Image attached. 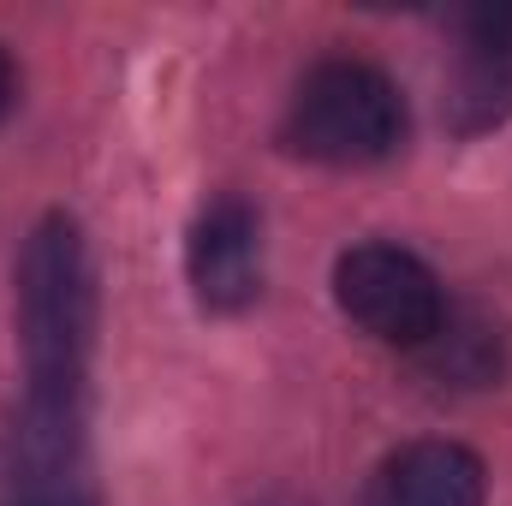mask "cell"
Returning a JSON list of instances; mask_svg holds the SVG:
<instances>
[{"mask_svg": "<svg viewBox=\"0 0 512 506\" xmlns=\"http://www.w3.org/2000/svg\"><path fill=\"white\" fill-rule=\"evenodd\" d=\"M0 506H96V495L78 477H42V483H12Z\"/></svg>", "mask_w": 512, "mask_h": 506, "instance_id": "7", "label": "cell"}, {"mask_svg": "<svg viewBox=\"0 0 512 506\" xmlns=\"http://www.w3.org/2000/svg\"><path fill=\"white\" fill-rule=\"evenodd\" d=\"M12 102H18V72H12V60H6V48H0V120L12 114Z\"/></svg>", "mask_w": 512, "mask_h": 506, "instance_id": "8", "label": "cell"}, {"mask_svg": "<svg viewBox=\"0 0 512 506\" xmlns=\"http://www.w3.org/2000/svg\"><path fill=\"white\" fill-rule=\"evenodd\" d=\"M483 459L459 441H411L387 453L364 506H483Z\"/></svg>", "mask_w": 512, "mask_h": 506, "instance_id": "6", "label": "cell"}, {"mask_svg": "<svg viewBox=\"0 0 512 506\" xmlns=\"http://www.w3.org/2000/svg\"><path fill=\"white\" fill-rule=\"evenodd\" d=\"M459 66H453V126L489 131L512 114V6H465L453 12Z\"/></svg>", "mask_w": 512, "mask_h": 506, "instance_id": "5", "label": "cell"}, {"mask_svg": "<svg viewBox=\"0 0 512 506\" xmlns=\"http://www.w3.org/2000/svg\"><path fill=\"white\" fill-rule=\"evenodd\" d=\"M18 346L36 393H84L96 346V262L78 221L48 215L18 256Z\"/></svg>", "mask_w": 512, "mask_h": 506, "instance_id": "1", "label": "cell"}, {"mask_svg": "<svg viewBox=\"0 0 512 506\" xmlns=\"http://www.w3.org/2000/svg\"><path fill=\"white\" fill-rule=\"evenodd\" d=\"M185 274L197 304L209 310H245L262 292V227L256 209L239 197H215L185 239Z\"/></svg>", "mask_w": 512, "mask_h": 506, "instance_id": "4", "label": "cell"}, {"mask_svg": "<svg viewBox=\"0 0 512 506\" xmlns=\"http://www.w3.org/2000/svg\"><path fill=\"white\" fill-rule=\"evenodd\" d=\"M286 143L328 167L387 161L405 143V96L370 60H322L286 108Z\"/></svg>", "mask_w": 512, "mask_h": 506, "instance_id": "2", "label": "cell"}, {"mask_svg": "<svg viewBox=\"0 0 512 506\" xmlns=\"http://www.w3.org/2000/svg\"><path fill=\"white\" fill-rule=\"evenodd\" d=\"M334 298L364 334L387 346H429L447 322L435 268L399 245H352L334 262Z\"/></svg>", "mask_w": 512, "mask_h": 506, "instance_id": "3", "label": "cell"}]
</instances>
